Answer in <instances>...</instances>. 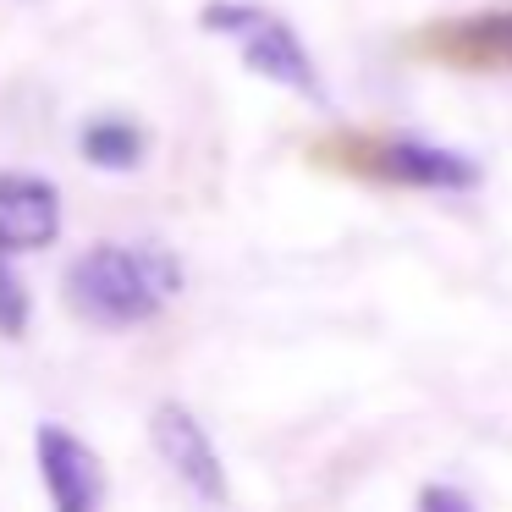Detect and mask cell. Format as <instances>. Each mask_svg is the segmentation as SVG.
Here are the masks:
<instances>
[{"mask_svg":"<svg viewBox=\"0 0 512 512\" xmlns=\"http://www.w3.org/2000/svg\"><path fill=\"white\" fill-rule=\"evenodd\" d=\"M72 314L100 331L149 325L182 292V265L160 243H94L61 276Z\"/></svg>","mask_w":512,"mask_h":512,"instance_id":"cell-1","label":"cell"},{"mask_svg":"<svg viewBox=\"0 0 512 512\" xmlns=\"http://www.w3.org/2000/svg\"><path fill=\"white\" fill-rule=\"evenodd\" d=\"M204 34H232L237 39V56L254 78H270L281 89L303 94V100L325 105V83L320 67L309 61V45L298 39V28L270 17L265 6H248V0H210L199 12Z\"/></svg>","mask_w":512,"mask_h":512,"instance_id":"cell-2","label":"cell"},{"mask_svg":"<svg viewBox=\"0 0 512 512\" xmlns=\"http://www.w3.org/2000/svg\"><path fill=\"white\" fill-rule=\"evenodd\" d=\"M34 457H39V479H45V496L56 512H100L105 507V463L89 441H78L61 424H39Z\"/></svg>","mask_w":512,"mask_h":512,"instance_id":"cell-3","label":"cell"},{"mask_svg":"<svg viewBox=\"0 0 512 512\" xmlns=\"http://www.w3.org/2000/svg\"><path fill=\"white\" fill-rule=\"evenodd\" d=\"M149 441H155L160 463L182 479L199 501H226V468L221 452H215L210 430L193 419L182 402H160L155 419H149Z\"/></svg>","mask_w":512,"mask_h":512,"instance_id":"cell-4","label":"cell"},{"mask_svg":"<svg viewBox=\"0 0 512 512\" xmlns=\"http://www.w3.org/2000/svg\"><path fill=\"white\" fill-rule=\"evenodd\" d=\"M61 237V193L34 171H0V259L39 254Z\"/></svg>","mask_w":512,"mask_h":512,"instance_id":"cell-5","label":"cell"},{"mask_svg":"<svg viewBox=\"0 0 512 512\" xmlns=\"http://www.w3.org/2000/svg\"><path fill=\"white\" fill-rule=\"evenodd\" d=\"M375 171L402 188H430V193H468L479 188V166L457 149L424 144V138H391L375 149Z\"/></svg>","mask_w":512,"mask_h":512,"instance_id":"cell-6","label":"cell"},{"mask_svg":"<svg viewBox=\"0 0 512 512\" xmlns=\"http://www.w3.org/2000/svg\"><path fill=\"white\" fill-rule=\"evenodd\" d=\"M78 149H83V160L100 166V171H133V166H144V155H149V133L138 122H127V116H100V122L83 127Z\"/></svg>","mask_w":512,"mask_h":512,"instance_id":"cell-7","label":"cell"},{"mask_svg":"<svg viewBox=\"0 0 512 512\" xmlns=\"http://www.w3.org/2000/svg\"><path fill=\"white\" fill-rule=\"evenodd\" d=\"M0 331L23 336L28 331V287L17 281V270L0 259Z\"/></svg>","mask_w":512,"mask_h":512,"instance_id":"cell-8","label":"cell"},{"mask_svg":"<svg viewBox=\"0 0 512 512\" xmlns=\"http://www.w3.org/2000/svg\"><path fill=\"white\" fill-rule=\"evenodd\" d=\"M419 512H474V501L457 485H424L419 490Z\"/></svg>","mask_w":512,"mask_h":512,"instance_id":"cell-9","label":"cell"}]
</instances>
